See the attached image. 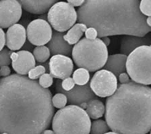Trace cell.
I'll return each mask as SVG.
<instances>
[{
  "instance_id": "7a4b0ae2",
  "label": "cell",
  "mask_w": 151,
  "mask_h": 134,
  "mask_svg": "<svg viewBox=\"0 0 151 134\" xmlns=\"http://www.w3.org/2000/svg\"><path fill=\"white\" fill-rule=\"evenodd\" d=\"M139 0H87L78 9V21L98 31V38L114 35L144 37L151 32Z\"/></svg>"
},
{
  "instance_id": "5b68a950",
  "label": "cell",
  "mask_w": 151,
  "mask_h": 134,
  "mask_svg": "<svg viewBox=\"0 0 151 134\" xmlns=\"http://www.w3.org/2000/svg\"><path fill=\"white\" fill-rule=\"evenodd\" d=\"M91 125L86 111L73 105L58 110L52 123L55 134H89Z\"/></svg>"
},
{
  "instance_id": "4fadbf2b",
  "label": "cell",
  "mask_w": 151,
  "mask_h": 134,
  "mask_svg": "<svg viewBox=\"0 0 151 134\" xmlns=\"http://www.w3.org/2000/svg\"><path fill=\"white\" fill-rule=\"evenodd\" d=\"M13 69L20 76L28 74L36 65V59L32 53L25 50L13 52L11 56Z\"/></svg>"
},
{
  "instance_id": "9a60e30c",
  "label": "cell",
  "mask_w": 151,
  "mask_h": 134,
  "mask_svg": "<svg viewBox=\"0 0 151 134\" xmlns=\"http://www.w3.org/2000/svg\"><path fill=\"white\" fill-rule=\"evenodd\" d=\"M64 33L53 31L52 39L47 43L50 54L53 56L60 55L70 56L72 55L73 47L64 39Z\"/></svg>"
},
{
  "instance_id": "f1b7e54d",
  "label": "cell",
  "mask_w": 151,
  "mask_h": 134,
  "mask_svg": "<svg viewBox=\"0 0 151 134\" xmlns=\"http://www.w3.org/2000/svg\"><path fill=\"white\" fill-rule=\"evenodd\" d=\"M75 84L76 83L74 82L73 78L71 77H69L62 81V86L63 89H64L65 91H71L72 89L74 88V86H76Z\"/></svg>"
},
{
  "instance_id": "3957f363",
  "label": "cell",
  "mask_w": 151,
  "mask_h": 134,
  "mask_svg": "<svg viewBox=\"0 0 151 134\" xmlns=\"http://www.w3.org/2000/svg\"><path fill=\"white\" fill-rule=\"evenodd\" d=\"M105 120L119 134H147L151 131V88L132 80L119 85L106 101Z\"/></svg>"
},
{
  "instance_id": "8fae6325",
  "label": "cell",
  "mask_w": 151,
  "mask_h": 134,
  "mask_svg": "<svg viewBox=\"0 0 151 134\" xmlns=\"http://www.w3.org/2000/svg\"><path fill=\"white\" fill-rule=\"evenodd\" d=\"M22 13V5L16 0L0 1V26L1 28H10L20 20Z\"/></svg>"
},
{
  "instance_id": "60d3db41",
  "label": "cell",
  "mask_w": 151,
  "mask_h": 134,
  "mask_svg": "<svg viewBox=\"0 0 151 134\" xmlns=\"http://www.w3.org/2000/svg\"><path fill=\"white\" fill-rule=\"evenodd\" d=\"M150 134H151V131H150Z\"/></svg>"
},
{
  "instance_id": "d4e9b609",
  "label": "cell",
  "mask_w": 151,
  "mask_h": 134,
  "mask_svg": "<svg viewBox=\"0 0 151 134\" xmlns=\"http://www.w3.org/2000/svg\"><path fill=\"white\" fill-rule=\"evenodd\" d=\"M13 52L8 48H4L0 52V65L1 67L7 66H8L12 63L11 56Z\"/></svg>"
},
{
  "instance_id": "6da1fadb",
  "label": "cell",
  "mask_w": 151,
  "mask_h": 134,
  "mask_svg": "<svg viewBox=\"0 0 151 134\" xmlns=\"http://www.w3.org/2000/svg\"><path fill=\"white\" fill-rule=\"evenodd\" d=\"M49 88L25 76L0 80V132L41 134L50 127L55 108Z\"/></svg>"
},
{
  "instance_id": "30bf717a",
  "label": "cell",
  "mask_w": 151,
  "mask_h": 134,
  "mask_svg": "<svg viewBox=\"0 0 151 134\" xmlns=\"http://www.w3.org/2000/svg\"><path fill=\"white\" fill-rule=\"evenodd\" d=\"M52 34L53 31L50 24L44 19H37L31 21L27 28L28 40L37 47L48 43Z\"/></svg>"
},
{
  "instance_id": "1f68e13d",
  "label": "cell",
  "mask_w": 151,
  "mask_h": 134,
  "mask_svg": "<svg viewBox=\"0 0 151 134\" xmlns=\"http://www.w3.org/2000/svg\"><path fill=\"white\" fill-rule=\"evenodd\" d=\"M6 43V36L3 29H0V50L2 51Z\"/></svg>"
},
{
  "instance_id": "e0dca14e",
  "label": "cell",
  "mask_w": 151,
  "mask_h": 134,
  "mask_svg": "<svg viewBox=\"0 0 151 134\" xmlns=\"http://www.w3.org/2000/svg\"><path fill=\"white\" fill-rule=\"evenodd\" d=\"M19 1L24 10L34 14H43L47 12L58 2L56 0H20Z\"/></svg>"
},
{
  "instance_id": "4316f807",
  "label": "cell",
  "mask_w": 151,
  "mask_h": 134,
  "mask_svg": "<svg viewBox=\"0 0 151 134\" xmlns=\"http://www.w3.org/2000/svg\"><path fill=\"white\" fill-rule=\"evenodd\" d=\"M139 9L145 16H151V0H142L140 1Z\"/></svg>"
},
{
  "instance_id": "2e32d148",
  "label": "cell",
  "mask_w": 151,
  "mask_h": 134,
  "mask_svg": "<svg viewBox=\"0 0 151 134\" xmlns=\"http://www.w3.org/2000/svg\"><path fill=\"white\" fill-rule=\"evenodd\" d=\"M151 46V34L144 37L134 36H124L121 41L120 52L121 54L128 56L137 48L142 46Z\"/></svg>"
},
{
  "instance_id": "7402d4cb",
  "label": "cell",
  "mask_w": 151,
  "mask_h": 134,
  "mask_svg": "<svg viewBox=\"0 0 151 134\" xmlns=\"http://www.w3.org/2000/svg\"><path fill=\"white\" fill-rule=\"evenodd\" d=\"M33 54L37 62L44 63L46 62L50 56V51L46 46H39L34 48Z\"/></svg>"
},
{
  "instance_id": "d6986e66",
  "label": "cell",
  "mask_w": 151,
  "mask_h": 134,
  "mask_svg": "<svg viewBox=\"0 0 151 134\" xmlns=\"http://www.w3.org/2000/svg\"><path fill=\"white\" fill-rule=\"evenodd\" d=\"M88 27L83 24H75L64 36L65 40L70 45L76 44L79 42L81 37L84 35Z\"/></svg>"
},
{
  "instance_id": "277c9868",
  "label": "cell",
  "mask_w": 151,
  "mask_h": 134,
  "mask_svg": "<svg viewBox=\"0 0 151 134\" xmlns=\"http://www.w3.org/2000/svg\"><path fill=\"white\" fill-rule=\"evenodd\" d=\"M72 57L79 68L90 72L103 68L108 58L107 46L100 38L92 40L82 39L73 47Z\"/></svg>"
},
{
  "instance_id": "cb8c5ba5",
  "label": "cell",
  "mask_w": 151,
  "mask_h": 134,
  "mask_svg": "<svg viewBox=\"0 0 151 134\" xmlns=\"http://www.w3.org/2000/svg\"><path fill=\"white\" fill-rule=\"evenodd\" d=\"M68 103V99L66 95L62 93H57L52 97V103L54 107L62 109L65 107Z\"/></svg>"
},
{
  "instance_id": "f546056e",
  "label": "cell",
  "mask_w": 151,
  "mask_h": 134,
  "mask_svg": "<svg viewBox=\"0 0 151 134\" xmlns=\"http://www.w3.org/2000/svg\"><path fill=\"white\" fill-rule=\"evenodd\" d=\"M85 35L86 38L94 40L96 39V37H98V31L93 28H88L85 32Z\"/></svg>"
},
{
  "instance_id": "4dcf8cb0",
  "label": "cell",
  "mask_w": 151,
  "mask_h": 134,
  "mask_svg": "<svg viewBox=\"0 0 151 134\" xmlns=\"http://www.w3.org/2000/svg\"><path fill=\"white\" fill-rule=\"evenodd\" d=\"M119 80L121 84H128L132 81L130 79V76L126 72L120 74L119 77Z\"/></svg>"
},
{
  "instance_id": "74e56055",
  "label": "cell",
  "mask_w": 151,
  "mask_h": 134,
  "mask_svg": "<svg viewBox=\"0 0 151 134\" xmlns=\"http://www.w3.org/2000/svg\"><path fill=\"white\" fill-rule=\"evenodd\" d=\"M146 22H147V24L148 25V26L149 27H151V16L150 17H148L147 18Z\"/></svg>"
},
{
  "instance_id": "f35d334b",
  "label": "cell",
  "mask_w": 151,
  "mask_h": 134,
  "mask_svg": "<svg viewBox=\"0 0 151 134\" xmlns=\"http://www.w3.org/2000/svg\"><path fill=\"white\" fill-rule=\"evenodd\" d=\"M105 134H119V133H116V132H108V133H105Z\"/></svg>"
},
{
  "instance_id": "52a82bcc",
  "label": "cell",
  "mask_w": 151,
  "mask_h": 134,
  "mask_svg": "<svg viewBox=\"0 0 151 134\" xmlns=\"http://www.w3.org/2000/svg\"><path fill=\"white\" fill-rule=\"evenodd\" d=\"M78 13L74 7L66 2H57L53 6L47 14L49 24L54 30L64 33L74 25L78 20Z\"/></svg>"
},
{
  "instance_id": "8992f818",
  "label": "cell",
  "mask_w": 151,
  "mask_h": 134,
  "mask_svg": "<svg viewBox=\"0 0 151 134\" xmlns=\"http://www.w3.org/2000/svg\"><path fill=\"white\" fill-rule=\"evenodd\" d=\"M127 72L134 82L151 85V46L140 47L128 56Z\"/></svg>"
},
{
  "instance_id": "8d00e7d4",
  "label": "cell",
  "mask_w": 151,
  "mask_h": 134,
  "mask_svg": "<svg viewBox=\"0 0 151 134\" xmlns=\"http://www.w3.org/2000/svg\"><path fill=\"white\" fill-rule=\"evenodd\" d=\"M41 134H55V133L52 130H44Z\"/></svg>"
},
{
  "instance_id": "d6a6232c",
  "label": "cell",
  "mask_w": 151,
  "mask_h": 134,
  "mask_svg": "<svg viewBox=\"0 0 151 134\" xmlns=\"http://www.w3.org/2000/svg\"><path fill=\"white\" fill-rule=\"evenodd\" d=\"M11 73V69L9 66H2L1 67V70H0V76L1 77H9Z\"/></svg>"
},
{
  "instance_id": "d590c367",
  "label": "cell",
  "mask_w": 151,
  "mask_h": 134,
  "mask_svg": "<svg viewBox=\"0 0 151 134\" xmlns=\"http://www.w3.org/2000/svg\"><path fill=\"white\" fill-rule=\"evenodd\" d=\"M101 40L103 41V42L104 43V44H105L106 46H108L110 44L111 40H110V39L108 38V37H103V38H101Z\"/></svg>"
},
{
  "instance_id": "7c38bea8",
  "label": "cell",
  "mask_w": 151,
  "mask_h": 134,
  "mask_svg": "<svg viewBox=\"0 0 151 134\" xmlns=\"http://www.w3.org/2000/svg\"><path fill=\"white\" fill-rule=\"evenodd\" d=\"M74 64L72 59L64 55H54L49 60V73L55 78L65 80L73 73Z\"/></svg>"
},
{
  "instance_id": "ba28073f",
  "label": "cell",
  "mask_w": 151,
  "mask_h": 134,
  "mask_svg": "<svg viewBox=\"0 0 151 134\" xmlns=\"http://www.w3.org/2000/svg\"><path fill=\"white\" fill-rule=\"evenodd\" d=\"M90 86L96 96L110 97L117 91V79L112 72L103 69L95 73L90 81Z\"/></svg>"
},
{
  "instance_id": "83f0119b",
  "label": "cell",
  "mask_w": 151,
  "mask_h": 134,
  "mask_svg": "<svg viewBox=\"0 0 151 134\" xmlns=\"http://www.w3.org/2000/svg\"><path fill=\"white\" fill-rule=\"evenodd\" d=\"M40 85L44 88H48L53 84V77L50 73H44L39 80Z\"/></svg>"
},
{
  "instance_id": "603a6c76",
  "label": "cell",
  "mask_w": 151,
  "mask_h": 134,
  "mask_svg": "<svg viewBox=\"0 0 151 134\" xmlns=\"http://www.w3.org/2000/svg\"><path fill=\"white\" fill-rule=\"evenodd\" d=\"M109 129L106 121L103 120H97L92 123L90 134H105L109 132Z\"/></svg>"
},
{
  "instance_id": "ab89813d",
  "label": "cell",
  "mask_w": 151,
  "mask_h": 134,
  "mask_svg": "<svg viewBox=\"0 0 151 134\" xmlns=\"http://www.w3.org/2000/svg\"><path fill=\"white\" fill-rule=\"evenodd\" d=\"M1 134H8V133H1Z\"/></svg>"
},
{
  "instance_id": "836d02e7",
  "label": "cell",
  "mask_w": 151,
  "mask_h": 134,
  "mask_svg": "<svg viewBox=\"0 0 151 134\" xmlns=\"http://www.w3.org/2000/svg\"><path fill=\"white\" fill-rule=\"evenodd\" d=\"M85 1L83 0H68L67 3L70 4L73 7H78V6H81L82 4L84 3Z\"/></svg>"
},
{
  "instance_id": "5bb4252c",
  "label": "cell",
  "mask_w": 151,
  "mask_h": 134,
  "mask_svg": "<svg viewBox=\"0 0 151 134\" xmlns=\"http://www.w3.org/2000/svg\"><path fill=\"white\" fill-rule=\"evenodd\" d=\"M6 46L12 51L23 47L27 39V31L24 26L17 24L8 28L6 32Z\"/></svg>"
},
{
  "instance_id": "9c48e42d",
  "label": "cell",
  "mask_w": 151,
  "mask_h": 134,
  "mask_svg": "<svg viewBox=\"0 0 151 134\" xmlns=\"http://www.w3.org/2000/svg\"><path fill=\"white\" fill-rule=\"evenodd\" d=\"M62 81L57 80L55 81V91L58 93H62L66 96L68 102L70 105H76L79 107L83 103H88L92 100L98 99V97L92 90L90 83L84 86L76 85L71 91H66L63 89L62 86Z\"/></svg>"
},
{
  "instance_id": "484cf974",
  "label": "cell",
  "mask_w": 151,
  "mask_h": 134,
  "mask_svg": "<svg viewBox=\"0 0 151 134\" xmlns=\"http://www.w3.org/2000/svg\"><path fill=\"white\" fill-rule=\"evenodd\" d=\"M46 69L42 65L37 66L33 68L28 73V78L31 80H36L37 78H40V77L46 73Z\"/></svg>"
},
{
  "instance_id": "e575fe53",
  "label": "cell",
  "mask_w": 151,
  "mask_h": 134,
  "mask_svg": "<svg viewBox=\"0 0 151 134\" xmlns=\"http://www.w3.org/2000/svg\"><path fill=\"white\" fill-rule=\"evenodd\" d=\"M33 48L34 47L33 46V44L28 40L25 43L24 46H23V47H22V49H23V50H25V51H28L31 52V51L33 50Z\"/></svg>"
},
{
  "instance_id": "ffe728a7",
  "label": "cell",
  "mask_w": 151,
  "mask_h": 134,
  "mask_svg": "<svg viewBox=\"0 0 151 134\" xmlns=\"http://www.w3.org/2000/svg\"><path fill=\"white\" fill-rule=\"evenodd\" d=\"M86 112L90 118L93 120H97L103 116L105 112V107L100 100H92L88 103Z\"/></svg>"
},
{
  "instance_id": "ac0fdd59",
  "label": "cell",
  "mask_w": 151,
  "mask_h": 134,
  "mask_svg": "<svg viewBox=\"0 0 151 134\" xmlns=\"http://www.w3.org/2000/svg\"><path fill=\"white\" fill-rule=\"evenodd\" d=\"M128 56L123 54H116L108 56L104 69L112 72L116 77L127 71V61Z\"/></svg>"
},
{
  "instance_id": "44dd1931",
  "label": "cell",
  "mask_w": 151,
  "mask_h": 134,
  "mask_svg": "<svg viewBox=\"0 0 151 134\" xmlns=\"http://www.w3.org/2000/svg\"><path fill=\"white\" fill-rule=\"evenodd\" d=\"M73 78L77 85L84 86L88 83L90 73L87 69L79 68L76 70L73 74Z\"/></svg>"
}]
</instances>
